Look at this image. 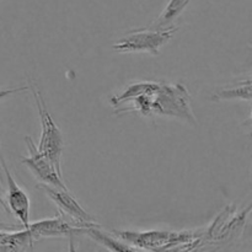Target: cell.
Wrapping results in <instances>:
<instances>
[{
    "label": "cell",
    "mask_w": 252,
    "mask_h": 252,
    "mask_svg": "<svg viewBox=\"0 0 252 252\" xmlns=\"http://www.w3.org/2000/svg\"><path fill=\"white\" fill-rule=\"evenodd\" d=\"M112 235L138 251L194 250L201 246L202 231L111 230Z\"/></svg>",
    "instance_id": "1"
},
{
    "label": "cell",
    "mask_w": 252,
    "mask_h": 252,
    "mask_svg": "<svg viewBox=\"0 0 252 252\" xmlns=\"http://www.w3.org/2000/svg\"><path fill=\"white\" fill-rule=\"evenodd\" d=\"M154 115L177 118L192 126L197 125L191 106V96L186 86L180 83H158L150 106V116Z\"/></svg>",
    "instance_id": "2"
},
{
    "label": "cell",
    "mask_w": 252,
    "mask_h": 252,
    "mask_svg": "<svg viewBox=\"0 0 252 252\" xmlns=\"http://www.w3.org/2000/svg\"><path fill=\"white\" fill-rule=\"evenodd\" d=\"M31 90L33 94L34 103L37 106L39 115V121H41V138L37 145V149L49 159V161L54 165L56 170L61 176L62 174V155L64 152V139L61 129L56 122L52 118L51 113L48 112V108L46 106L43 96L41 91L37 88L36 83L31 81Z\"/></svg>",
    "instance_id": "3"
},
{
    "label": "cell",
    "mask_w": 252,
    "mask_h": 252,
    "mask_svg": "<svg viewBox=\"0 0 252 252\" xmlns=\"http://www.w3.org/2000/svg\"><path fill=\"white\" fill-rule=\"evenodd\" d=\"M251 207L238 211L235 206H228L217 216L211 225L202 231L201 246L225 245L238 239L244 233Z\"/></svg>",
    "instance_id": "4"
},
{
    "label": "cell",
    "mask_w": 252,
    "mask_h": 252,
    "mask_svg": "<svg viewBox=\"0 0 252 252\" xmlns=\"http://www.w3.org/2000/svg\"><path fill=\"white\" fill-rule=\"evenodd\" d=\"M177 27L174 25L164 30H153L149 27L138 29L126 33L113 44V49L120 53H147L158 56L160 48L174 37Z\"/></svg>",
    "instance_id": "5"
},
{
    "label": "cell",
    "mask_w": 252,
    "mask_h": 252,
    "mask_svg": "<svg viewBox=\"0 0 252 252\" xmlns=\"http://www.w3.org/2000/svg\"><path fill=\"white\" fill-rule=\"evenodd\" d=\"M36 189L43 191L48 196V198L53 201V203L58 207V211L62 212L64 216L70 217L78 226L88 228V226L97 224L96 219L79 204V202L68 189H59V187L49 186V185L41 184V182L36 185Z\"/></svg>",
    "instance_id": "6"
},
{
    "label": "cell",
    "mask_w": 252,
    "mask_h": 252,
    "mask_svg": "<svg viewBox=\"0 0 252 252\" xmlns=\"http://www.w3.org/2000/svg\"><path fill=\"white\" fill-rule=\"evenodd\" d=\"M25 143L27 147V153L29 155L21 159V164L26 166L37 179V181L41 184L49 185L53 187H59V189H68L65 186V182L63 181V176L58 174L54 165L49 161L47 157H44L34 144L33 139L30 135L25 137Z\"/></svg>",
    "instance_id": "7"
},
{
    "label": "cell",
    "mask_w": 252,
    "mask_h": 252,
    "mask_svg": "<svg viewBox=\"0 0 252 252\" xmlns=\"http://www.w3.org/2000/svg\"><path fill=\"white\" fill-rule=\"evenodd\" d=\"M26 229L33 238L34 243L42 238H59V236L73 238L74 235H81L85 233V228L71 225L69 221H66L65 216L59 211L53 218L42 219V220H37L34 223H30Z\"/></svg>",
    "instance_id": "8"
},
{
    "label": "cell",
    "mask_w": 252,
    "mask_h": 252,
    "mask_svg": "<svg viewBox=\"0 0 252 252\" xmlns=\"http://www.w3.org/2000/svg\"><path fill=\"white\" fill-rule=\"evenodd\" d=\"M0 166L4 171L5 177H6L7 185V209L9 213H12L24 228H26L30 224V209H31V202L30 197L19 185L16 184L15 179L12 177L6 162H5L4 157L0 154Z\"/></svg>",
    "instance_id": "9"
},
{
    "label": "cell",
    "mask_w": 252,
    "mask_h": 252,
    "mask_svg": "<svg viewBox=\"0 0 252 252\" xmlns=\"http://www.w3.org/2000/svg\"><path fill=\"white\" fill-rule=\"evenodd\" d=\"M33 245V238L26 228L14 233L6 230L0 238V251H25L32 249Z\"/></svg>",
    "instance_id": "10"
},
{
    "label": "cell",
    "mask_w": 252,
    "mask_h": 252,
    "mask_svg": "<svg viewBox=\"0 0 252 252\" xmlns=\"http://www.w3.org/2000/svg\"><path fill=\"white\" fill-rule=\"evenodd\" d=\"M189 2L191 0H170L159 17L148 27L153 30H164L172 26L175 20L184 12Z\"/></svg>",
    "instance_id": "11"
},
{
    "label": "cell",
    "mask_w": 252,
    "mask_h": 252,
    "mask_svg": "<svg viewBox=\"0 0 252 252\" xmlns=\"http://www.w3.org/2000/svg\"><path fill=\"white\" fill-rule=\"evenodd\" d=\"M84 235H88L89 238H91L93 240H95L96 243H98L100 245H102L103 248L108 249L111 251H138L137 249L133 248V246L128 245V244L123 243L120 239L112 238L108 234H105L103 231H101V226L98 224L93 226H88L85 228V233Z\"/></svg>",
    "instance_id": "12"
},
{
    "label": "cell",
    "mask_w": 252,
    "mask_h": 252,
    "mask_svg": "<svg viewBox=\"0 0 252 252\" xmlns=\"http://www.w3.org/2000/svg\"><path fill=\"white\" fill-rule=\"evenodd\" d=\"M252 98L251 90V79L243 81L239 85L228 86V88H221L217 90L212 96V101L220 102V101H230V100H243L250 102Z\"/></svg>",
    "instance_id": "13"
},
{
    "label": "cell",
    "mask_w": 252,
    "mask_h": 252,
    "mask_svg": "<svg viewBox=\"0 0 252 252\" xmlns=\"http://www.w3.org/2000/svg\"><path fill=\"white\" fill-rule=\"evenodd\" d=\"M29 86L24 85V86H17V88H12V89H4V90H0V100L6 96L12 95V94H17V93H24V91L29 90Z\"/></svg>",
    "instance_id": "14"
},
{
    "label": "cell",
    "mask_w": 252,
    "mask_h": 252,
    "mask_svg": "<svg viewBox=\"0 0 252 252\" xmlns=\"http://www.w3.org/2000/svg\"><path fill=\"white\" fill-rule=\"evenodd\" d=\"M4 233H5V230H0V238H1V236L4 235Z\"/></svg>",
    "instance_id": "15"
},
{
    "label": "cell",
    "mask_w": 252,
    "mask_h": 252,
    "mask_svg": "<svg viewBox=\"0 0 252 252\" xmlns=\"http://www.w3.org/2000/svg\"><path fill=\"white\" fill-rule=\"evenodd\" d=\"M2 179V177H1V172H0V180H1Z\"/></svg>",
    "instance_id": "16"
}]
</instances>
